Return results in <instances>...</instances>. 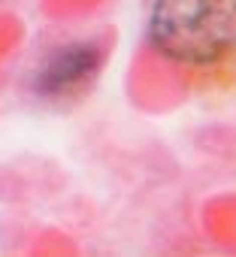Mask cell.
Wrapping results in <instances>:
<instances>
[{
    "label": "cell",
    "mask_w": 236,
    "mask_h": 257,
    "mask_svg": "<svg viewBox=\"0 0 236 257\" xmlns=\"http://www.w3.org/2000/svg\"><path fill=\"white\" fill-rule=\"evenodd\" d=\"M146 43L206 94H236V0H149Z\"/></svg>",
    "instance_id": "1"
},
{
    "label": "cell",
    "mask_w": 236,
    "mask_h": 257,
    "mask_svg": "<svg viewBox=\"0 0 236 257\" xmlns=\"http://www.w3.org/2000/svg\"><path fill=\"white\" fill-rule=\"evenodd\" d=\"M106 64V43L97 37L67 40L43 55L34 67L31 88L46 103H70L85 97Z\"/></svg>",
    "instance_id": "2"
}]
</instances>
